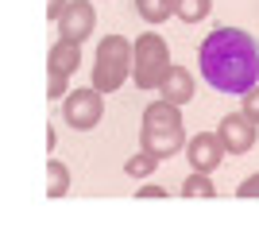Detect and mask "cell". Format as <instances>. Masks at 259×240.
<instances>
[{"label": "cell", "mask_w": 259, "mask_h": 240, "mask_svg": "<svg viewBox=\"0 0 259 240\" xmlns=\"http://www.w3.org/2000/svg\"><path fill=\"white\" fill-rule=\"evenodd\" d=\"M205 86L228 97H244L259 82V43L240 27H213L197 47Z\"/></svg>", "instance_id": "obj_1"}, {"label": "cell", "mask_w": 259, "mask_h": 240, "mask_svg": "<svg viewBox=\"0 0 259 240\" xmlns=\"http://www.w3.org/2000/svg\"><path fill=\"white\" fill-rule=\"evenodd\" d=\"M143 147L155 151L159 159H170L178 147H186V124L174 101H151L143 109Z\"/></svg>", "instance_id": "obj_2"}, {"label": "cell", "mask_w": 259, "mask_h": 240, "mask_svg": "<svg viewBox=\"0 0 259 240\" xmlns=\"http://www.w3.org/2000/svg\"><path fill=\"white\" fill-rule=\"evenodd\" d=\"M170 74V51L159 31H143L132 43V82L140 89H159L162 77Z\"/></svg>", "instance_id": "obj_3"}, {"label": "cell", "mask_w": 259, "mask_h": 240, "mask_svg": "<svg viewBox=\"0 0 259 240\" xmlns=\"http://www.w3.org/2000/svg\"><path fill=\"white\" fill-rule=\"evenodd\" d=\"M132 74V43L124 35H105L93 58V86L101 93H116Z\"/></svg>", "instance_id": "obj_4"}, {"label": "cell", "mask_w": 259, "mask_h": 240, "mask_svg": "<svg viewBox=\"0 0 259 240\" xmlns=\"http://www.w3.org/2000/svg\"><path fill=\"white\" fill-rule=\"evenodd\" d=\"M105 93H101L97 86L93 89H74V93H66V101H62V116H66V124L70 128H77V132H89V128H97L101 124V112H105Z\"/></svg>", "instance_id": "obj_5"}, {"label": "cell", "mask_w": 259, "mask_h": 240, "mask_svg": "<svg viewBox=\"0 0 259 240\" xmlns=\"http://www.w3.org/2000/svg\"><path fill=\"white\" fill-rule=\"evenodd\" d=\"M93 27H97V8H93L89 0H70L66 12H62V20H58V35L81 43V39L93 35Z\"/></svg>", "instance_id": "obj_6"}, {"label": "cell", "mask_w": 259, "mask_h": 240, "mask_svg": "<svg viewBox=\"0 0 259 240\" xmlns=\"http://www.w3.org/2000/svg\"><path fill=\"white\" fill-rule=\"evenodd\" d=\"M217 136L225 143V151H232V155H244V151L255 147V124H251L244 112H228V116L217 124Z\"/></svg>", "instance_id": "obj_7"}, {"label": "cell", "mask_w": 259, "mask_h": 240, "mask_svg": "<svg viewBox=\"0 0 259 240\" xmlns=\"http://www.w3.org/2000/svg\"><path fill=\"white\" fill-rule=\"evenodd\" d=\"M186 159H190L194 171H209L213 175L217 167H221V159H225V143H221L217 132H197L194 140L186 143Z\"/></svg>", "instance_id": "obj_8"}, {"label": "cell", "mask_w": 259, "mask_h": 240, "mask_svg": "<svg viewBox=\"0 0 259 240\" xmlns=\"http://www.w3.org/2000/svg\"><path fill=\"white\" fill-rule=\"evenodd\" d=\"M159 93L166 101H174V105H186V101L194 97V74L190 70H182V66H170V74L162 77Z\"/></svg>", "instance_id": "obj_9"}, {"label": "cell", "mask_w": 259, "mask_h": 240, "mask_svg": "<svg viewBox=\"0 0 259 240\" xmlns=\"http://www.w3.org/2000/svg\"><path fill=\"white\" fill-rule=\"evenodd\" d=\"M77 66H81V43H74V39H58V43L51 47V74L70 77Z\"/></svg>", "instance_id": "obj_10"}, {"label": "cell", "mask_w": 259, "mask_h": 240, "mask_svg": "<svg viewBox=\"0 0 259 240\" xmlns=\"http://www.w3.org/2000/svg\"><path fill=\"white\" fill-rule=\"evenodd\" d=\"M70 190V171L58 159H47V197H62Z\"/></svg>", "instance_id": "obj_11"}, {"label": "cell", "mask_w": 259, "mask_h": 240, "mask_svg": "<svg viewBox=\"0 0 259 240\" xmlns=\"http://www.w3.org/2000/svg\"><path fill=\"white\" fill-rule=\"evenodd\" d=\"M213 12V0H174V16L182 23H201Z\"/></svg>", "instance_id": "obj_12"}, {"label": "cell", "mask_w": 259, "mask_h": 240, "mask_svg": "<svg viewBox=\"0 0 259 240\" xmlns=\"http://www.w3.org/2000/svg\"><path fill=\"white\" fill-rule=\"evenodd\" d=\"M136 12H140L147 23H162V20H170L174 0H136Z\"/></svg>", "instance_id": "obj_13"}, {"label": "cell", "mask_w": 259, "mask_h": 240, "mask_svg": "<svg viewBox=\"0 0 259 240\" xmlns=\"http://www.w3.org/2000/svg\"><path fill=\"white\" fill-rule=\"evenodd\" d=\"M124 171H128L132 178H147V175H155V171H159V155L143 147L140 155H132L128 163H124Z\"/></svg>", "instance_id": "obj_14"}, {"label": "cell", "mask_w": 259, "mask_h": 240, "mask_svg": "<svg viewBox=\"0 0 259 240\" xmlns=\"http://www.w3.org/2000/svg\"><path fill=\"white\" fill-rule=\"evenodd\" d=\"M182 194L186 197H213L217 186H213V178H209V171H194V175L182 182Z\"/></svg>", "instance_id": "obj_15"}, {"label": "cell", "mask_w": 259, "mask_h": 240, "mask_svg": "<svg viewBox=\"0 0 259 240\" xmlns=\"http://www.w3.org/2000/svg\"><path fill=\"white\" fill-rule=\"evenodd\" d=\"M244 116H248L251 124H255V128H259V86L244 93Z\"/></svg>", "instance_id": "obj_16"}, {"label": "cell", "mask_w": 259, "mask_h": 240, "mask_svg": "<svg viewBox=\"0 0 259 240\" xmlns=\"http://www.w3.org/2000/svg\"><path fill=\"white\" fill-rule=\"evenodd\" d=\"M236 197H259V171H255V175H248L244 182H240Z\"/></svg>", "instance_id": "obj_17"}, {"label": "cell", "mask_w": 259, "mask_h": 240, "mask_svg": "<svg viewBox=\"0 0 259 240\" xmlns=\"http://www.w3.org/2000/svg\"><path fill=\"white\" fill-rule=\"evenodd\" d=\"M66 4H70V0H47V20H62V12H66Z\"/></svg>", "instance_id": "obj_18"}, {"label": "cell", "mask_w": 259, "mask_h": 240, "mask_svg": "<svg viewBox=\"0 0 259 240\" xmlns=\"http://www.w3.org/2000/svg\"><path fill=\"white\" fill-rule=\"evenodd\" d=\"M47 93H51V97H62V93H66V77H62V74H51V86H47Z\"/></svg>", "instance_id": "obj_19"}, {"label": "cell", "mask_w": 259, "mask_h": 240, "mask_svg": "<svg viewBox=\"0 0 259 240\" xmlns=\"http://www.w3.org/2000/svg\"><path fill=\"white\" fill-rule=\"evenodd\" d=\"M140 197H166L162 186H140Z\"/></svg>", "instance_id": "obj_20"}]
</instances>
